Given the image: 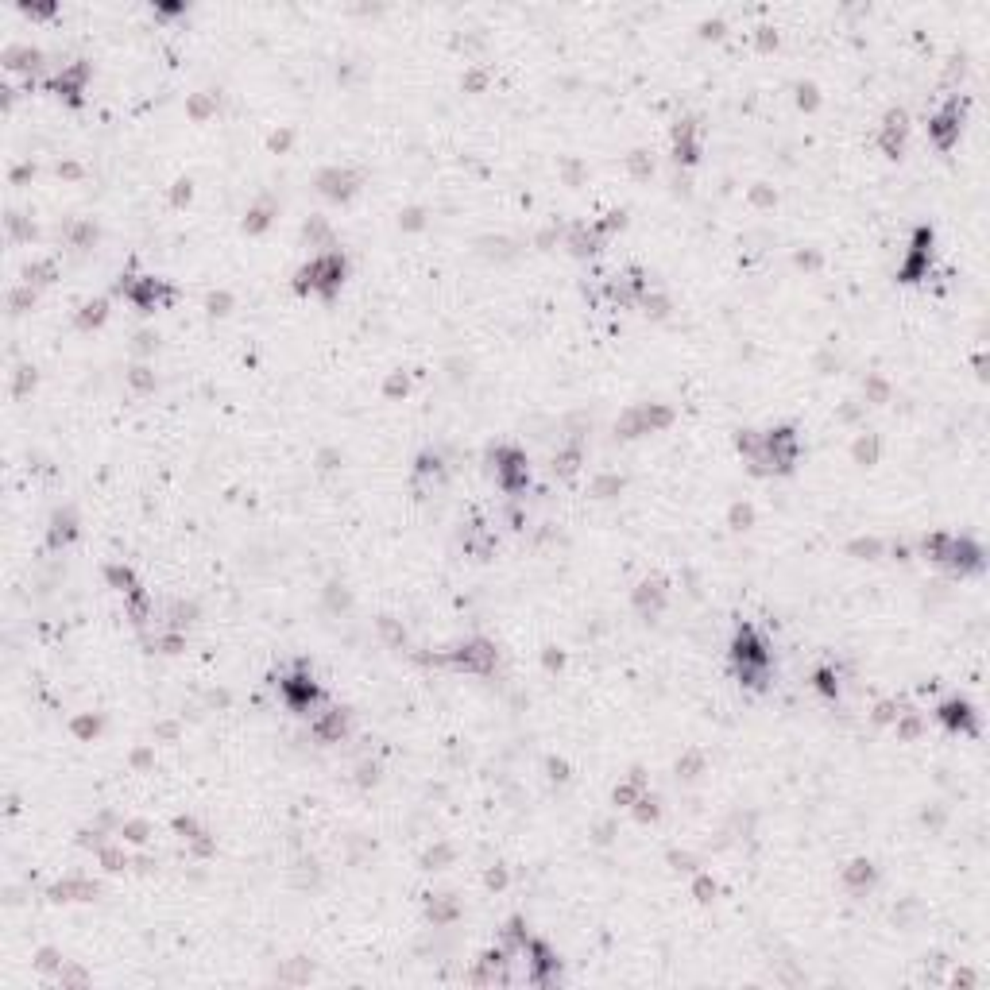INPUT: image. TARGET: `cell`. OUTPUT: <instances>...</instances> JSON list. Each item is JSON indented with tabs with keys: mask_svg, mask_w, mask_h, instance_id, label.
Wrapping results in <instances>:
<instances>
[{
	"mask_svg": "<svg viewBox=\"0 0 990 990\" xmlns=\"http://www.w3.org/2000/svg\"><path fill=\"white\" fill-rule=\"evenodd\" d=\"M341 275H345V260H341V256H318V260L302 271V287H306V291L333 294L341 287Z\"/></svg>",
	"mask_w": 990,
	"mask_h": 990,
	"instance_id": "1",
	"label": "cell"
}]
</instances>
